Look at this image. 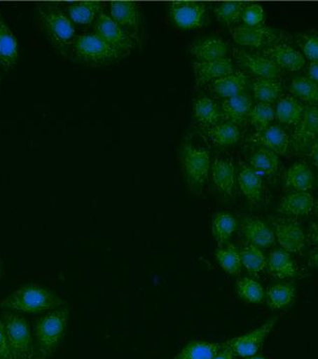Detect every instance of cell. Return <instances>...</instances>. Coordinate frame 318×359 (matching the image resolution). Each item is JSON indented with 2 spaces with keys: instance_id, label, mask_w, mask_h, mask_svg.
I'll return each instance as SVG.
<instances>
[{
  "instance_id": "1",
  "label": "cell",
  "mask_w": 318,
  "mask_h": 359,
  "mask_svg": "<svg viewBox=\"0 0 318 359\" xmlns=\"http://www.w3.org/2000/svg\"><path fill=\"white\" fill-rule=\"evenodd\" d=\"M66 302L39 285H23L0 301V309L18 313H47L64 306Z\"/></svg>"
},
{
  "instance_id": "2",
  "label": "cell",
  "mask_w": 318,
  "mask_h": 359,
  "mask_svg": "<svg viewBox=\"0 0 318 359\" xmlns=\"http://www.w3.org/2000/svg\"><path fill=\"white\" fill-rule=\"evenodd\" d=\"M69 320V309H58L33 323L36 359H49L60 346Z\"/></svg>"
},
{
  "instance_id": "3",
  "label": "cell",
  "mask_w": 318,
  "mask_h": 359,
  "mask_svg": "<svg viewBox=\"0 0 318 359\" xmlns=\"http://www.w3.org/2000/svg\"><path fill=\"white\" fill-rule=\"evenodd\" d=\"M37 14L47 39L63 55H67L76 39L74 25L67 14L51 4L37 7Z\"/></svg>"
},
{
  "instance_id": "4",
  "label": "cell",
  "mask_w": 318,
  "mask_h": 359,
  "mask_svg": "<svg viewBox=\"0 0 318 359\" xmlns=\"http://www.w3.org/2000/svg\"><path fill=\"white\" fill-rule=\"evenodd\" d=\"M1 318L13 358L36 359L34 337L27 318L11 311H2Z\"/></svg>"
},
{
  "instance_id": "5",
  "label": "cell",
  "mask_w": 318,
  "mask_h": 359,
  "mask_svg": "<svg viewBox=\"0 0 318 359\" xmlns=\"http://www.w3.org/2000/svg\"><path fill=\"white\" fill-rule=\"evenodd\" d=\"M72 49L78 60L92 66L108 65L124 56L96 33L77 36Z\"/></svg>"
},
{
  "instance_id": "6",
  "label": "cell",
  "mask_w": 318,
  "mask_h": 359,
  "mask_svg": "<svg viewBox=\"0 0 318 359\" xmlns=\"http://www.w3.org/2000/svg\"><path fill=\"white\" fill-rule=\"evenodd\" d=\"M182 163L190 185L201 189L208 178L212 167L211 155L208 151L186 145L184 147Z\"/></svg>"
},
{
  "instance_id": "7",
  "label": "cell",
  "mask_w": 318,
  "mask_h": 359,
  "mask_svg": "<svg viewBox=\"0 0 318 359\" xmlns=\"http://www.w3.org/2000/svg\"><path fill=\"white\" fill-rule=\"evenodd\" d=\"M277 318H270L266 321L260 327L249 332V334L242 335V337H235L226 341L225 346L232 349L235 356H240L242 358H249L256 356V353L261 351L265 339L275 327L277 323Z\"/></svg>"
},
{
  "instance_id": "8",
  "label": "cell",
  "mask_w": 318,
  "mask_h": 359,
  "mask_svg": "<svg viewBox=\"0 0 318 359\" xmlns=\"http://www.w3.org/2000/svg\"><path fill=\"white\" fill-rule=\"evenodd\" d=\"M233 39L240 46L263 49L279 40V32L265 25H240L230 29Z\"/></svg>"
},
{
  "instance_id": "9",
  "label": "cell",
  "mask_w": 318,
  "mask_h": 359,
  "mask_svg": "<svg viewBox=\"0 0 318 359\" xmlns=\"http://www.w3.org/2000/svg\"><path fill=\"white\" fill-rule=\"evenodd\" d=\"M170 16L178 27L195 29L205 25L207 6L199 1H174L170 4Z\"/></svg>"
},
{
  "instance_id": "10",
  "label": "cell",
  "mask_w": 318,
  "mask_h": 359,
  "mask_svg": "<svg viewBox=\"0 0 318 359\" xmlns=\"http://www.w3.org/2000/svg\"><path fill=\"white\" fill-rule=\"evenodd\" d=\"M95 32L99 36L116 47L124 56L130 53L135 46V39L121 26L117 25L104 11H102L96 20Z\"/></svg>"
},
{
  "instance_id": "11",
  "label": "cell",
  "mask_w": 318,
  "mask_h": 359,
  "mask_svg": "<svg viewBox=\"0 0 318 359\" xmlns=\"http://www.w3.org/2000/svg\"><path fill=\"white\" fill-rule=\"evenodd\" d=\"M258 54L270 59L280 70L298 71L306 65L305 56L291 45L286 43L273 44L272 46L260 49Z\"/></svg>"
},
{
  "instance_id": "12",
  "label": "cell",
  "mask_w": 318,
  "mask_h": 359,
  "mask_svg": "<svg viewBox=\"0 0 318 359\" xmlns=\"http://www.w3.org/2000/svg\"><path fill=\"white\" fill-rule=\"evenodd\" d=\"M110 18L135 40L138 39L141 28V13L136 2L128 0L110 2Z\"/></svg>"
},
{
  "instance_id": "13",
  "label": "cell",
  "mask_w": 318,
  "mask_h": 359,
  "mask_svg": "<svg viewBox=\"0 0 318 359\" xmlns=\"http://www.w3.org/2000/svg\"><path fill=\"white\" fill-rule=\"evenodd\" d=\"M234 56L242 67L246 68L258 78L277 79L279 76V68L270 59L265 56L240 48L234 49Z\"/></svg>"
},
{
  "instance_id": "14",
  "label": "cell",
  "mask_w": 318,
  "mask_h": 359,
  "mask_svg": "<svg viewBox=\"0 0 318 359\" xmlns=\"http://www.w3.org/2000/svg\"><path fill=\"white\" fill-rule=\"evenodd\" d=\"M318 138V107L306 106L292 136L294 150H303Z\"/></svg>"
},
{
  "instance_id": "15",
  "label": "cell",
  "mask_w": 318,
  "mask_h": 359,
  "mask_svg": "<svg viewBox=\"0 0 318 359\" xmlns=\"http://www.w3.org/2000/svg\"><path fill=\"white\" fill-rule=\"evenodd\" d=\"M195 82L199 86L213 82L214 80L234 72V65L230 58L225 57L212 61H198L193 63Z\"/></svg>"
},
{
  "instance_id": "16",
  "label": "cell",
  "mask_w": 318,
  "mask_h": 359,
  "mask_svg": "<svg viewBox=\"0 0 318 359\" xmlns=\"http://www.w3.org/2000/svg\"><path fill=\"white\" fill-rule=\"evenodd\" d=\"M253 143L261 144L275 154L286 155L291 145V139L286 130L277 125H270L263 131H256L249 139Z\"/></svg>"
},
{
  "instance_id": "17",
  "label": "cell",
  "mask_w": 318,
  "mask_h": 359,
  "mask_svg": "<svg viewBox=\"0 0 318 359\" xmlns=\"http://www.w3.org/2000/svg\"><path fill=\"white\" fill-rule=\"evenodd\" d=\"M275 237L282 250L287 252H298L305 248V233L298 224L291 221H279L275 224Z\"/></svg>"
},
{
  "instance_id": "18",
  "label": "cell",
  "mask_w": 318,
  "mask_h": 359,
  "mask_svg": "<svg viewBox=\"0 0 318 359\" xmlns=\"http://www.w3.org/2000/svg\"><path fill=\"white\" fill-rule=\"evenodd\" d=\"M212 178L219 192L233 197L235 186V169L232 160L218 157L212 163Z\"/></svg>"
},
{
  "instance_id": "19",
  "label": "cell",
  "mask_w": 318,
  "mask_h": 359,
  "mask_svg": "<svg viewBox=\"0 0 318 359\" xmlns=\"http://www.w3.org/2000/svg\"><path fill=\"white\" fill-rule=\"evenodd\" d=\"M247 83H249V76L244 71H234L230 74L214 80L211 82L209 87L214 95L226 99L244 93Z\"/></svg>"
},
{
  "instance_id": "20",
  "label": "cell",
  "mask_w": 318,
  "mask_h": 359,
  "mask_svg": "<svg viewBox=\"0 0 318 359\" xmlns=\"http://www.w3.org/2000/svg\"><path fill=\"white\" fill-rule=\"evenodd\" d=\"M242 233L249 244L258 248H270L275 245V233L261 219H246L242 222Z\"/></svg>"
},
{
  "instance_id": "21",
  "label": "cell",
  "mask_w": 318,
  "mask_h": 359,
  "mask_svg": "<svg viewBox=\"0 0 318 359\" xmlns=\"http://www.w3.org/2000/svg\"><path fill=\"white\" fill-rule=\"evenodd\" d=\"M20 57V47L18 39L8 27V25L0 18V65L6 70L11 69Z\"/></svg>"
},
{
  "instance_id": "22",
  "label": "cell",
  "mask_w": 318,
  "mask_h": 359,
  "mask_svg": "<svg viewBox=\"0 0 318 359\" xmlns=\"http://www.w3.org/2000/svg\"><path fill=\"white\" fill-rule=\"evenodd\" d=\"M314 208V199L310 192L289 193L282 200L279 205V212L289 216H305Z\"/></svg>"
},
{
  "instance_id": "23",
  "label": "cell",
  "mask_w": 318,
  "mask_h": 359,
  "mask_svg": "<svg viewBox=\"0 0 318 359\" xmlns=\"http://www.w3.org/2000/svg\"><path fill=\"white\" fill-rule=\"evenodd\" d=\"M228 44L219 37H209L191 46V53L198 61H212L227 57Z\"/></svg>"
},
{
  "instance_id": "24",
  "label": "cell",
  "mask_w": 318,
  "mask_h": 359,
  "mask_svg": "<svg viewBox=\"0 0 318 359\" xmlns=\"http://www.w3.org/2000/svg\"><path fill=\"white\" fill-rule=\"evenodd\" d=\"M240 191L253 204L260 202L263 196V179L261 174L251 166L242 165L237 175Z\"/></svg>"
},
{
  "instance_id": "25",
  "label": "cell",
  "mask_w": 318,
  "mask_h": 359,
  "mask_svg": "<svg viewBox=\"0 0 318 359\" xmlns=\"http://www.w3.org/2000/svg\"><path fill=\"white\" fill-rule=\"evenodd\" d=\"M253 108V100L247 93L226 98L221 103V111L228 121L239 125L249 116V111Z\"/></svg>"
},
{
  "instance_id": "26",
  "label": "cell",
  "mask_w": 318,
  "mask_h": 359,
  "mask_svg": "<svg viewBox=\"0 0 318 359\" xmlns=\"http://www.w3.org/2000/svg\"><path fill=\"white\" fill-rule=\"evenodd\" d=\"M67 15L73 23L79 25H89L103 11V4L101 1L74 2L67 6Z\"/></svg>"
},
{
  "instance_id": "27",
  "label": "cell",
  "mask_w": 318,
  "mask_h": 359,
  "mask_svg": "<svg viewBox=\"0 0 318 359\" xmlns=\"http://www.w3.org/2000/svg\"><path fill=\"white\" fill-rule=\"evenodd\" d=\"M305 108L296 97L286 94L279 97L275 108V117L282 124L296 125L303 117Z\"/></svg>"
},
{
  "instance_id": "28",
  "label": "cell",
  "mask_w": 318,
  "mask_h": 359,
  "mask_svg": "<svg viewBox=\"0 0 318 359\" xmlns=\"http://www.w3.org/2000/svg\"><path fill=\"white\" fill-rule=\"evenodd\" d=\"M268 271L275 278H294L298 275L296 264L289 252L282 249L272 250L268 259Z\"/></svg>"
},
{
  "instance_id": "29",
  "label": "cell",
  "mask_w": 318,
  "mask_h": 359,
  "mask_svg": "<svg viewBox=\"0 0 318 359\" xmlns=\"http://www.w3.org/2000/svg\"><path fill=\"white\" fill-rule=\"evenodd\" d=\"M223 344L193 340L181 349L173 359H214L220 353Z\"/></svg>"
},
{
  "instance_id": "30",
  "label": "cell",
  "mask_w": 318,
  "mask_h": 359,
  "mask_svg": "<svg viewBox=\"0 0 318 359\" xmlns=\"http://www.w3.org/2000/svg\"><path fill=\"white\" fill-rule=\"evenodd\" d=\"M286 184L289 188L298 192H308L313 186V174L305 162H296L286 175Z\"/></svg>"
},
{
  "instance_id": "31",
  "label": "cell",
  "mask_w": 318,
  "mask_h": 359,
  "mask_svg": "<svg viewBox=\"0 0 318 359\" xmlns=\"http://www.w3.org/2000/svg\"><path fill=\"white\" fill-rule=\"evenodd\" d=\"M292 95L301 99L310 106L318 107V84L308 76L293 78L289 85Z\"/></svg>"
},
{
  "instance_id": "32",
  "label": "cell",
  "mask_w": 318,
  "mask_h": 359,
  "mask_svg": "<svg viewBox=\"0 0 318 359\" xmlns=\"http://www.w3.org/2000/svg\"><path fill=\"white\" fill-rule=\"evenodd\" d=\"M237 226V219L233 215L225 212L214 215L213 223H212V231L218 244L225 245L235 233Z\"/></svg>"
},
{
  "instance_id": "33",
  "label": "cell",
  "mask_w": 318,
  "mask_h": 359,
  "mask_svg": "<svg viewBox=\"0 0 318 359\" xmlns=\"http://www.w3.org/2000/svg\"><path fill=\"white\" fill-rule=\"evenodd\" d=\"M249 164L260 174L273 175L279 170V161L272 150L261 147L249 158Z\"/></svg>"
},
{
  "instance_id": "34",
  "label": "cell",
  "mask_w": 318,
  "mask_h": 359,
  "mask_svg": "<svg viewBox=\"0 0 318 359\" xmlns=\"http://www.w3.org/2000/svg\"><path fill=\"white\" fill-rule=\"evenodd\" d=\"M209 135L214 144L221 147H228L240 140V132L237 124L227 121L214 125L209 130Z\"/></svg>"
},
{
  "instance_id": "35",
  "label": "cell",
  "mask_w": 318,
  "mask_h": 359,
  "mask_svg": "<svg viewBox=\"0 0 318 359\" xmlns=\"http://www.w3.org/2000/svg\"><path fill=\"white\" fill-rule=\"evenodd\" d=\"M282 87L280 82L275 79L258 78L253 83L254 98L261 103L272 104L279 98Z\"/></svg>"
},
{
  "instance_id": "36",
  "label": "cell",
  "mask_w": 318,
  "mask_h": 359,
  "mask_svg": "<svg viewBox=\"0 0 318 359\" xmlns=\"http://www.w3.org/2000/svg\"><path fill=\"white\" fill-rule=\"evenodd\" d=\"M195 119L202 125L214 126L221 118L218 104L209 97H201L194 104Z\"/></svg>"
},
{
  "instance_id": "37",
  "label": "cell",
  "mask_w": 318,
  "mask_h": 359,
  "mask_svg": "<svg viewBox=\"0 0 318 359\" xmlns=\"http://www.w3.org/2000/svg\"><path fill=\"white\" fill-rule=\"evenodd\" d=\"M240 254L242 266L251 275H258L266 268L268 262H266L265 254L256 245L251 244L244 245L240 250Z\"/></svg>"
},
{
  "instance_id": "38",
  "label": "cell",
  "mask_w": 318,
  "mask_h": 359,
  "mask_svg": "<svg viewBox=\"0 0 318 359\" xmlns=\"http://www.w3.org/2000/svg\"><path fill=\"white\" fill-rule=\"evenodd\" d=\"M296 297V287L286 283L272 285L266 292V302L272 309L286 308Z\"/></svg>"
},
{
  "instance_id": "39",
  "label": "cell",
  "mask_w": 318,
  "mask_h": 359,
  "mask_svg": "<svg viewBox=\"0 0 318 359\" xmlns=\"http://www.w3.org/2000/svg\"><path fill=\"white\" fill-rule=\"evenodd\" d=\"M216 259L221 268L230 275H239L242 271L240 250L234 245L228 244L226 247L219 248L216 252Z\"/></svg>"
},
{
  "instance_id": "40",
  "label": "cell",
  "mask_w": 318,
  "mask_h": 359,
  "mask_svg": "<svg viewBox=\"0 0 318 359\" xmlns=\"http://www.w3.org/2000/svg\"><path fill=\"white\" fill-rule=\"evenodd\" d=\"M246 6V2L242 1L223 2L214 8V13L221 22L227 25H234L242 20V13Z\"/></svg>"
},
{
  "instance_id": "41",
  "label": "cell",
  "mask_w": 318,
  "mask_h": 359,
  "mask_svg": "<svg viewBox=\"0 0 318 359\" xmlns=\"http://www.w3.org/2000/svg\"><path fill=\"white\" fill-rule=\"evenodd\" d=\"M237 289L240 299L251 304H260L265 297L263 285L253 278H242L237 282Z\"/></svg>"
},
{
  "instance_id": "42",
  "label": "cell",
  "mask_w": 318,
  "mask_h": 359,
  "mask_svg": "<svg viewBox=\"0 0 318 359\" xmlns=\"http://www.w3.org/2000/svg\"><path fill=\"white\" fill-rule=\"evenodd\" d=\"M249 118L258 131H263L275 120V109L272 104L258 102L249 111Z\"/></svg>"
},
{
  "instance_id": "43",
  "label": "cell",
  "mask_w": 318,
  "mask_h": 359,
  "mask_svg": "<svg viewBox=\"0 0 318 359\" xmlns=\"http://www.w3.org/2000/svg\"><path fill=\"white\" fill-rule=\"evenodd\" d=\"M296 42H298L303 54L312 61V63H318L317 35L301 33V34L298 35Z\"/></svg>"
},
{
  "instance_id": "44",
  "label": "cell",
  "mask_w": 318,
  "mask_h": 359,
  "mask_svg": "<svg viewBox=\"0 0 318 359\" xmlns=\"http://www.w3.org/2000/svg\"><path fill=\"white\" fill-rule=\"evenodd\" d=\"M265 18L263 7L258 4H249L242 13V20L244 25L256 26L261 25Z\"/></svg>"
},
{
  "instance_id": "45",
  "label": "cell",
  "mask_w": 318,
  "mask_h": 359,
  "mask_svg": "<svg viewBox=\"0 0 318 359\" xmlns=\"http://www.w3.org/2000/svg\"><path fill=\"white\" fill-rule=\"evenodd\" d=\"M0 359H14L7 339L6 325L0 316Z\"/></svg>"
},
{
  "instance_id": "46",
  "label": "cell",
  "mask_w": 318,
  "mask_h": 359,
  "mask_svg": "<svg viewBox=\"0 0 318 359\" xmlns=\"http://www.w3.org/2000/svg\"><path fill=\"white\" fill-rule=\"evenodd\" d=\"M235 353H233L232 349L228 348L225 344H223V348L220 351V353L216 356L214 359H235Z\"/></svg>"
},
{
  "instance_id": "47",
  "label": "cell",
  "mask_w": 318,
  "mask_h": 359,
  "mask_svg": "<svg viewBox=\"0 0 318 359\" xmlns=\"http://www.w3.org/2000/svg\"><path fill=\"white\" fill-rule=\"evenodd\" d=\"M310 157L313 164L318 167V138L310 146Z\"/></svg>"
},
{
  "instance_id": "48",
  "label": "cell",
  "mask_w": 318,
  "mask_h": 359,
  "mask_svg": "<svg viewBox=\"0 0 318 359\" xmlns=\"http://www.w3.org/2000/svg\"><path fill=\"white\" fill-rule=\"evenodd\" d=\"M308 77L312 78L313 81L318 84V63H310L308 66Z\"/></svg>"
},
{
  "instance_id": "49",
  "label": "cell",
  "mask_w": 318,
  "mask_h": 359,
  "mask_svg": "<svg viewBox=\"0 0 318 359\" xmlns=\"http://www.w3.org/2000/svg\"><path fill=\"white\" fill-rule=\"evenodd\" d=\"M310 241H312V244L318 245V224L312 226Z\"/></svg>"
},
{
  "instance_id": "50",
  "label": "cell",
  "mask_w": 318,
  "mask_h": 359,
  "mask_svg": "<svg viewBox=\"0 0 318 359\" xmlns=\"http://www.w3.org/2000/svg\"><path fill=\"white\" fill-rule=\"evenodd\" d=\"M310 266H315V268H318V248L314 252H312V256L310 257Z\"/></svg>"
},
{
  "instance_id": "51",
  "label": "cell",
  "mask_w": 318,
  "mask_h": 359,
  "mask_svg": "<svg viewBox=\"0 0 318 359\" xmlns=\"http://www.w3.org/2000/svg\"><path fill=\"white\" fill-rule=\"evenodd\" d=\"M4 266H2L1 264H0V280H1L2 276H4Z\"/></svg>"
},
{
  "instance_id": "52",
  "label": "cell",
  "mask_w": 318,
  "mask_h": 359,
  "mask_svg": "<svg viewBox=\"0 0 318 359\" xmlns=\"http://www.w3.org/2000/svg\"><path fill=\"white\" fill-rule=\"evenodd\" d=\"M247 359H265V358H263V356L256 355V356H253V358H247Z\"/></svg>"
},
{
  "instance_id": "53",
  "label": "cell",
  "mask_w": 318,
  "mask_h": 359,
  "mask_svg": "<svg viewBox=\"0 0 318 359\" xmlns=\"http://www.w3.org/2000/svg\"><path fill=\"white\" fill-rule=\"evenodd\" d=\"M315 212H317L318 216V200L317 201V205H315Z\"/></svg>"
},
{
  "instance_id": "54",
  "label": "cell",
  "mask_w": 318,
  "mask_h": 359,
  "mask_svg": "<svg viewBox=\"0 0 318 359\" xmlns=\"http://www.w3.org/2000/svg\"><path fill=\"white\" fill-rule=\"evenodd\" d=\"M317 185H318V174H317Z\"/></svg>"
},
{
  "instance_id": "55",
  "label": "cell",
  "mask_w": 318,
  "mask_h": 359,
  "mask_svg": "<svg viewBox=\"0 0 318 359\" xmlns=\"http://www.w3.org/2000/svg\"><path fill=\"white\" fill-rule=\"evenodd\" d=\"M0 66H1V65H0Z\"/></svg>"
}]
</instances>
